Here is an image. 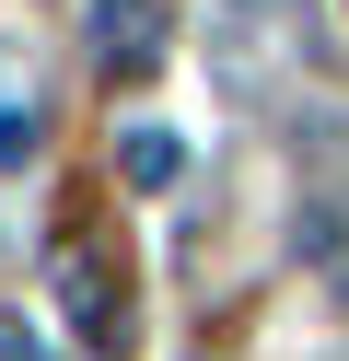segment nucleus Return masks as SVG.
<instances>
[{"label": "nucleus", "instance_id": "f257e3e1", "mask_svg": "<svg viewBox=\"0 0 349 361\" xmlns=\"http://www.w3.org/2000/svg\"><path fill=\"white\" fill-rule=\"evenodd\" d=\"M47 291H59V314H70V338L82 350H128V268H116V245L93 233V221H70L59 245H47Z\"/></svg>", "mask_w": 349, "mask_h": 361}, {"label": "nucleus", "instance_id": "f03ea898", "mask_svg": "<svg viewBox=\"0 0 349 361\" xmlns=\"http://www.w3.org/2000/svg\"><path fill=\"white\" fill-rule=\"evenodd\" d=\"M279 47H302V0H233L221 35H209V71H221V94L268 105L279 94Z\"/></svg>", "mask_w": 349, "mask_h": 361}, {"label": "nucleus", "instance_id": "7ed1b4c3", "mask_svg": "<svg viewBox=\"0 0 349 361\" xmlns=\"http://www.w3.org/2000/svg\"><path fill=\"white\" fill-rule=\"evenodd\" d=\"M93 71L105 82H152L163 71V12L152 0H93Z\"/></svg>", "mask_w": 349, "mask_h": 361}, {"label": "nucleus", "instance_id": "20e7f679", "mask_svg": "<svg viewBox=\"0 0 349 361\" xmlns=\"http://www.w3.org/2000/svg\"><path fill=\"white\" fill-rule=\"evenodd\" d=\"M116 175H128V187H175L186 140H175V128H128V140H116Z\"/></svg>", "mask_w": 349, "mask_h": 361}, {"label": "nucleus", "instance_id": "39448f33", "mask_svg": "<svg viewBox=\"0 0 349 361\" xmlns=\"http://www.w3.org/2000/svg\"><path fill=\"white\" fill-rule=\"evenodd\" d=\"M23 152H35V105H23V117L0 105V164H23Z\"/></svg>", "mask_w": 349, "mask_h": 361}, {"label": "nucleus", "instance_id": "423d86ee", "mask_svg": "<svg viewBox=\"0 0 349 361\" xmlns=\"http://www.w3.org/2000/svg\"><path fill=\"white\" fill-rule=\"evenodd\" d=\"M0 361H35V338H23V326H12V314H0Z\"/></svg>", "mask_w": 349, "mask_h": 361}]
</instances>
